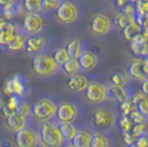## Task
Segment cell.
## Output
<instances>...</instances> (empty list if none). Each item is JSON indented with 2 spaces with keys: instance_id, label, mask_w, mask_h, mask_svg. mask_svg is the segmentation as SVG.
I'll return each instance as SVG.
<instances>
[{
  "instance_id": "ba28073f",
  "label": "cell",
  "mask_w": 148,
  "mask_h": 147,
  "mask_svg": "<svg viewBox=\"0 0 148 147\" xmlns=\"http://www.w3.org/2000/svg\"><path fill=\"white\" fill-rule=\"evenodd\" d=\"M44 19L40 12H29L25 17L22 21L21 30L28 36H36L41 34V32L44 29Z\"/></svg>"
},
{
  "instance_id": "d590c367",
  "label": "cell",
  "mask_w": 148,
  "mask_h": 147,
  "mask_svg": "<svg viewBox=\"0 0 148 147\" xmlns=\"http://www.w3.org/2000/svg\"><path fill=\"white\" fill-rule=\"evenodd\" d=\"M128 116H130V121L134 123V125H135V124H140V123H144L145 121H147V120H148L147 117L144 116V115H143L142 113L137 110V109L133 111V112L130 113Z\"/></svg>"
},
{
  "instance_id": "60d3db41",
  "label": "cell",
  "mask_w": 148,
  "mask_h": 147,
  "mask_svg": "<svg viewBox=\"0 0 148 147\" xmlns=\"http://www.w3.org/2000/svg\"><path fill=\"white\" fill-rule=\"evenodd\" d=\"M146 98H148L143 92L135 93L133 96H130V100H132V102H133V103H134L135 105H137L138 103H139V102H142V101L146 100Z\"/></svg>"
},
{
  "instance_id": "5b68a950",
  "label": "cell",
  "mask_w": 148,
  "mask_h": 147,
  "mask_svg": "<svg viewBox=\"0 0 148 147\" xmlns=\"http://www.w3.org/2000/svg\"><path fill=\"white\" fill-rule=\"evenodd\" d=\"M81 10L76 3L71 0H63L56 10V20L62 25H72L80 18Z\"/></svg>"
},
{
  "instance_id": "3957f363",
  "label": "cell",
  "mask_w": 148,
  "mask_h": 147,
  "mask_svg": "<svg viewBox=\"0 0 148 147\" xmlns=\"http://www.w3.org/2000/svg\"><path fill=\"white\" fill-rule=\"evenodd\" d=\"M117 122V117L113 111L106 107H99L94 110L91 116V124L94 128L99 132H106L112 129Z\"/></svg>"
},
{
  "instance_id": "d4e9b609",
  "label": "cell",
  "mask_w": 148,
  "mask_h": 147,
  "mask_svg": "<svg viewBox=\"0 0 148 147\" xmlns=\"http://www.w3.org/2000/svg\"><path fill=\"white\" fill-rule=\"evenodd\" d=\"M61 70L66 74V75H69V76H72V75H75V74L80 73L81 67H80V64H79L77 59H72V58H70L68 61L65 62L61 67Z\"/></svg>"
},
{
  "instance_id": "c3c4849f",
  "label": "cell",
  "mask_w": 148,
  "mask_h": 147,
  "mask_svg": "<svg viewBox=\"0 0 148 147\" xmlns=\"http://www.w3.org/2000/svg\"><path fill=\"white\" fill-rule=\"evenodd\" d=\"M64 147V146H63ZM65 147H75V146H73V145H72V144H71V143H70V144H69V145H66V146Z\"/></svg>"
},
{
  "instance_id": "ab89813d",
  "label": "cell",
  "mask_w": 148,
  "mask_h": 147,
  "mask_svg": "<svg viewBox=\"0 0 148 147\" xmlns=\"http://www.w3.org/2000/svg\"><path fill=\"white\" fill-rule=\"evenodd\" d=\"M135 145L137 147H148V135H142L137 137Z\"/></svg>"
},
{
  "instance_id": "8d00e7d4",
  "label": "cell",
  "mask_w": 148,
  "mask_h": 147,
  "mask_svg": "<svg viewBox=\"0 0 148 147\" xmlns=\"http://www.w3.org/2000/svg\"><path fill=\"white\" fill-rule=\"evenodd\" d=\"M136 13L138 16H145L148 14V2H144V1H138L136 3Z\"/></svg>"
},
{
  "instance_id": "ee69618b",
  "label": "cell",
  "mask_w": 148,
  "mask_h": 147,
  "mask_svg": "<svg viewBox=\"0 0 148 147\" xmlns=\"http://www.w3.org/2000/svg\"><path fill=\"white\" fill-rule=\"evenodd\" d=\"M140 92H143L148 98V78L146 79V80H144L142 82V85H140Z\"/></svg>"
},
{
  "instance_id": "7c38bea8",
  "label": "cell",
  "mask_w": 148,
  "mask_h": 147,
  "mask_svg": "<svg viewBox=\"0 0 148 147\" xmlns=\"http://www.w3.org/2000/svg\"><path fill=\"white\" fill-rule=\"evenodd\" d=\"M48 45H49V40L42 34L29 36L25 40V50L29 54L37 55L43 53L48 48Z\"/></svg>"
},
{
  "instance_id": "e0dca14e",
  "label": "cell",
  "mask_w": 148,
  "mask_h": 147,
  "mask_svg": "<svg viewBox=\"0 0 148 147\" xmlns=\"http://www.w3.org/2000/svg\"><path fill=\"white\" fill-rule=\"evenodd\" d=\"M128 98H130V93L125 86L112 85L107 89V100H110L114 103L121 104Z\"/></svg>"
},
{
  "instance_id": "44dd1931",
  "label": "cell",
  "mask_w": 148,
  "mask_h": 147,
  "mask_svg": "<svg viewBox=\"0 0 148 147\" xmlns=\"http://www.w3.org/2000/svg\"><path fill=\"white\" fill-rule=\"evenodd\" d=\"M19 32L17 30V27L13 25H8L6 28H3L0 31V43L5 44V45H9L10 43L13 41V39L17 37Z\"/></svg>"
},
{
  "instance_id": "cb8c5ba5",
  "label": "cell",
  "mask_w": 148,
  "mask_h": 147,
  "mask_svg": "<svg viewBox=\"0 0 148 147\" xmlns=\"http://www.w3.org/2000/svg\"><path fill=\"white\" fill-rule=\"evenodd\" d=\"M21 101H22L21 98L16 96V95H11L9 102H7V103H5V104L2 105V112H3L5 116L7 117L9 116V115H11V114H13L17 111L18 106L21 103Z\"/></svg>"
},
{
  "instance_id": "603a6c76",
  "label": "cell",
  "mask_w": 148,
  "mask_h": 147,
  "mask_svg": "<svg viewBox=\"0 0 148 147\" xmlns=\"http://www.w3.org/2000/svg\"><path fill=\"white\" fill-rule=\"evenodd\" d=\"M144 29L142 28V25H139L137 21L130 23V25H127L125 29L123 30L124 38L127 40V41H133L134 39H136L137 37H139L143 33Z\"/></svg>"
},
{
  "instance_id": "8992f818",
  "label": "cell",
  "mask_w": 148,
  "mask_h": 147,
  "mask_svg": "<svg viewBox=\"0 0 148 147\" xmlns=\"http://www.w3.org/2000/svg\"><path fill=\"white\" fill-rule=\"evenodd\" d=\"M107 86L96 81L88 82L86 89L84 90L85 100L90 104L97 105L107 100Z\"/></svg>"
},
{
  "instance_id": "bcb514c9",
  "label": "cell",
  "mask_w": 148,
  "mask_h": 147,
  "mask_svg": "<svg viewBox=\"0 0 148 147\" xmlns=\"http://www.w3.org/2000/svg\"><path fill=\"white\" fill-rule=\"evenodd\" d=\"M144 70L148 78V56H146V59H144Z\"/></svg>"
},
{
  "instance_id": "74e56055",
  "label": "cell",
  "mask_w": 148,
  "mask_h": 147,
  "mask_svg": "<svg viewBox=\"0 0 148 147\" xmlns=\"http://www.w3.org/2000/svg\"><path fill=\"white\" fill-rule=\"evenodd\" d=\"M136 106H137V110L139 111L144 116L148 118V98L144 100L142 102H139Z\"/></svg>"
},
{
  "instance_id": "681fc988",
  "label": "cell",
  "mask_w": 148,
  "mask_h": 147,
  "mask_svg": "<svg viewBox=\"0 0 148 147\" xmlns=\"http://www.w3.org/2000/svg\"><path fill=\"white\" fill-rule=\"evenodd\" d=\"M130 147H137V146H136L135 144H133V145H130Z\"/></svg>"
},
{
  "instance_id": "836d02e7",
  "label": "cell",
  "mask_w": 148,
  "mask_h": 147,
  "mask_svg": "<svg viewBox=\"0 0 148 147\" xmlns=\"http://www.w3.org/2000/svg\"><path fill=\"white\" fill-rule=\"evenodd\" d=\"M119 109H121V111H122V114H123V115L128 116L133 111L137 109V106L132 102L130 96L127 100H125L123 103H121V104H119Z\"/></svg>"
},
{
  "instance_id": "ffe728a7",
  "label": "cell",
  "mask_w": 148,
  "mask_h": 147,
  "mask_svg": "<svg viewBox=\"0 0 148 147\" xmlns=\"http://www.w3.org/2000/svg\"><path fill=\"white\" fill-rule=\"evenodd\" d=\"M92 141V134L86 129H79L76 132L71 144L75 147H90Z\"/></svg>"
},
{
  "instance_id": "f6af8a7d",
  "label": "cell",
  "mask_w": 148,
  "mask_h": 147,
  "mask_svg": "<svg viewBox=\"0 0 148 147\" xmlns=\"http://www.w3.org/2000/svg\"><path fill=\"white\" fill-rule=\"evenodd\" d=\"M114 1H115V3H116V7H117V8H121V9H123L127 3H130L128 0H114Z\"/></svg>"
},
{
  "instance_id": "f5cc1de1",
  "label": "cell",
  "mask_w": 148,
  "mask_h": 147,
  "mask_svg": "<svg viewBox=\"0 0 148 147\" xmlns=\"http://www.w3.org/2000/svg\"><path fill=\"white\" fill-rule=\"evenodd\" d=\"M0 147H1V145H0Z\"/></svg>"
},
{
  "instance_id": "277c9868",
  "label": "cell",
  "mask_w": 148,
  "mask_h": 147,
  "mask_svg": "<svg viewBox=\"0 0 148 147\" xmlns=\"http://www.w3.org/2000/svg\"><path fill=\"white\" fill-rule=\"evenodd\" d=\"M58 105L50 98H41L31 105V114L39 122H48L56 118Z\"/></svg>"
},
{
  "instance_id": "52a82bcc",
  "label": "cell",
  "mask_w": 148,
  "mask_h": 147,
  "mask_svg": "<svg viewBox=\"0 0 148 147\" xmlns=\"http://www.w3.org/2000/svg\"><path fill=\"white\" fill-rule=\"evenodd\" d=\"M113 29V21L104 13L94 14L90 21V31L95 37H105Z\"/></svg>"
},
{
  "instance_id": "7a4b0ae2",
  "label": "cell",
  "mask_w": 148,
  "mask_h": 147,
  "mask_svg": "<svg viewBox=\"0 0 148 147\" xmlns=\"http://www.w3.org/2000/svg\"><path fill=\"white\" fill-rule=\"evenodd\" d=\"M31 67L33 72L38 76L44 78V79L54 76L61 70V67L54 61L53 56L44 54V53L34 55L31 62Z\"/></svg>"
},
{
  "instance_id": "b9f144b4",
  "label": "cell",
  "mask_w": 148,
  "mask_h": 147,
  "mask_svg": "<svg viewBox=\"0 0 148 147\" xmlns=\"http://www.w3.org/2000/svg\"><path fill=\"white\" fill-rule=\"evenodd\" d=\"M123 12L126 14H132V16H136V8L134 3H127L126 6L123 8Z\"/></svg>"
},
{
  "instance_id": "9a60e30c",
  "label": "cell",
  "mask_w": 148,
  "mask_h": 147,
  "mask_svg": "<svg viewBox=\"0 0 148 147\" xmlns=\"http://www.w3.org/2000/svg\"><path fill=\"white\" fill-rule=\"evenodd\" d=\"M29 120H30V116H25L23 114H21L20 112L16 111L13 114L6 117V125L16 133L25 127L30 122Z\"/></svg>"
},
{
  "instance_id": "6da1fadb",
  "label": "cell",
  "mask_w": 148,
  "mask_h": 147,
  "mask_svg": "<svg viewBox=\"0 0 148 147\" xmlns=\"http://www.w3.org/2000/svg\"><path fill=\"white\" fill-rule=\"evenodd\" d=\"M39 144L42 147H63L65 141L59 128V123L52 121L41 122L39 129Z\"/></svg>"
},
{
  "instance_id": "f907efd6",
  "label": "cell",
  "mask_w": 148,
  "mask_h": 147,
  "mask_svg": "<svg viewBox=\"0 0 148 147\" xmlns=\"http://www.w3.org/2000/svg\"><path fill=\"white\" fill-rule=\"evenodd\" d=\"M140 1H144V2H148V0H140Z\"/></svg>"
},
{
  "instance_id": "f546056e",
  "label": "cell",
  "mask_w": 148,
  "mask_h": 147,
  "mask_svg": "<svg viewBox=\"0 0 148 147\" xmlns=\"http://www.w3.org/2000/svg\"><path fill=\"white\" fill-rule=\"evenodd\" d=\"M23 8L28 12H41L42 11V0H21Z\"/></svg>"
},
{
  "instance_id": "ac0fdd59",
  "label": "cell",
  "mask_w": 148,
  "mask_h": 147,
  "mask_svg": "<svg viewBox=\"0 0 148 147\" xmlns=\"http://www.w3.org/2000/svg\"><path fill=\"white\" fill-rule=\"evenodd\" d=\"M130 49L133 51V53L137 55L138 58L148 56V42L143 37V34L134 39L133 41H130Z\"/></svg>"
},
{
  "instance_id": "1f68e13d",
  "label": "cell",
  "mask_w": 148,
  "mask_h": 147,
  "mask_svg": "<svg viewBox=\"0 0 148 147\" xmlns=\"http://www.w3.org/2000/svg\"><path fill=\"white\" fill-rule=\"evenodd\" d=\"M130 133L134 135V137L137 138L142 135H147L148 134V120L145 121L144 123L140 124H135L133 126V128L130 131Z\"/></svg>"
},
{
  "instance_id": "816d5d0a",
  "label": "cell",
  "mask_w": 148,
  "mask_h": 147,
  "mask_svg": "<svg viewBox=\"0 0 148 147\" xmlns=\"http://www.w3.org/2000/svg\"><path fill=\"white\" fill-rule=\"evenodd\" d=\"M111 1H114V0H111Z\"/></svg>"
},
{
  "instance_id": "e575fe53",
  "label": "cell",
  "mask_w": 148,
  "mask_h": 147,
  "mask_svg": "<svg viewBox=\"0 0 148 147\" xmlns=\"http://www.w3.org/2000/svg\"><path fill=\"white\" fill-rule=\"evenodd\" d=\"M118 125H119V128L122 129L123 133H126V132H130L133 126H134V123L130 121V116H126V115H123L121 117L119 122H118Z\"/></svg>"
},
{
  "instance_id": "7402d4cb",
  "label": "cell",
  "mask_w": 148,
  "mask_h": 147,
  "mask_svg": "<svg viewBox=\"0 0 148 147\" xmlns=\"http://www.w3.org/2000/svg\"><path fill=\"white\" fill-rule=\"evenodd\" d=\"M59 128L61 131V134L65 143H71L76 132L79 131V128L73 123H59Z\"/></svg>"
},
{
  "instance_id": "f1b7e54d",
  "label": "cell",
  "mask_w": 148,
  "mask_h": 147,
  "mask_svg": "<svg viewBox=\"0 0 148 147\" xmlns=\"http://www.w3.org/2000/svg\"><path fill=\"white\" fill-rule=\"evenodd\" d=\"M128 75L124 72H114L111 75V83L112 85L115 86H126L128 83Z\"/></svg>"
},
{
  "instance_id": "d6a6232c",
  "label": "cell",
  "mask_w": 148,
  "mask_h": 147,
  "mask_svg": "<svg viewBox=\"0 0 148 147\" xmlns=\"http://www.w3.org/2000/svg\"><path fill=\"white\" fill-rule=\"evenodd\" d=\"M62 2L63 0H42V11L44 12L56 11Z\"/></svg>"
},
{
  "instance_id": "7dc6e473",
  "label": "cell",
  "mask_w": 148,
  "mask_h": 147,
  "mask_svg": "<svg viewBox=\"0 0 148 147\" xmlns=\"http://www.w3.org/2000/svg\"><path fill=\"white\" fill-rule=\"evenodd\" d=\"M130 3H137L138 1H140V0H128Z\"/></svg>"
},
{
  "instance_id": "5bb4252c",
  "label": "cell",
  "mask_w": 148,
  "mask_h": 147,
  "mask_svg": "<svg viewBox=\"0 0 148 147\" xmlns=\"http://www.w3.org/2000/svg\"><path fill=\"white\" fill-rule=\"evenodd\" d=\"M77 61L80 64L81 71L83 72H88L95 69L99 64V58L94 52L90 50H83L80 56L77 58Z\"/></svg>"
},
{
  "instance_id": "4fadbf2b",
  "label": "cell",
  "mask_w": 148,
  "mask_h": 147,
  "mask_svg": "<svg viewBox=\"0 0 148 147\" xmlns=\"http://www.w3.org/2000/svg\"><path fill=\"white\" fill-rule=\"evenodd\" d=\"M126 74L128 75V78H132V79L137 81H140V82L146 80L147 75H146L145 70H144V59L143 58L133 59L130 62V64L127 65V72H126Z\"/></svg>"
},
{
  "instance_id": "d6986e66",
  "label": "cell",
  "mask_w": 148,
  "mask_h": 147,
  "mask_svg": "<svg viewBox=\"0 0 148 147\" xmlns=\"http://www.w3.org/2000/svg\"><path fill=\"white\" fill-rule=\"evenodd\" d=\"M65 50L69 53L70 58L72 59H77L80 54L83 51V42H82V39L79 37H75L70 39L66 44H65Z\"/></svg>"
},
{
  "instance_id": "83f0119b",
  "label": "cell",
  "mask_w": 148,
  "mask_h": 147,
  "mask_svg": "<svg viewBox=\"0 0 148 147\" xmlns=\"http://www.w3.org/2000/svg\"><path fill=\"white\" fill-rule=\"evenodd\" d=\"M136 21V16H132V14H126V13H121L115 18V25L118 29L124 30L127 25Z\"/></svg>"
},
{
  "instance_id": "f35d334b",
  "label": "cell",
  "mask_w": 148,
  "mask_h": 147,
  "mask_svg": "<svg viewBox=\"0 0 148 147\" xmlns=\"http://www.w3.org/2000/svg\"><path fill=\"white\" fill-rule=\"evenodd\" d=\"M123 137H124V142L127 146H130L133 144H135V142L137 138L134 137V135L132 134L130 132H126V133H123Z\"/></svg>"
},
{
  "instance_id": "7bdbcfd3",
  "label": "cell",
  "mask_w": 148,
  "mask_h": 147,
  "mask_svg": "<svg viewBox=\"0 0 148 147\" xmlns=\"http://www.w3.org/2000/svg\"><path fill=\"white\" fill-rule=\"evenodd\" d=\"M21 0H0V6H3V7L13 6V5L18 3Z\"/></svg>"
},
{
  "instance_id": "4dcf8cb0",
  "label": "cell",
  "mask_w": 148,
  "mask_h": 147,
  "mask_svg": "<svg viewBox=\"0 0 148 147\" xmlns=\"http://www.w3.org/2000/svg\"><path fill=\"white\" fill-rule=\"evenodd\" d=\"M53 59H54V61H56L60 67H62V65L70 59V55H69V53L66 52L65 48H59V49H56V51L54 52Z\"/></svg>"
},
{
  "instance_id": "484cf974",
  "label": "cell",
  "mask_w": 148,
  "mask_h": 147,
  "mask_svg": "<svg viewBox=\"0 0 148 147\" xmlns=\"http://www.w3.org/2000/svg\"><path fill=\"white\" fill-rule=\"evenodd\" d=\"M90 147H110V141L102 132L96 131L92 134V141Z\"/></svg>"
},
{
  "instance_id": "9c48e42d",
  "label": "cell",
  "mask_w": 148,
  "mask_h": 147,
  "mask_svg": "<svg viewBox=\"0 0 148 147\" xmlns=\"http://www.w3.org/2000/svg\"><path fill=\"white\" fill-rule=\"evenodd\" d=\"M14 142L18 147H37L39 145L38 131L28 124L25 127L16 132Z\"/></svg>"
},
{
  "instance_id": "2e32d148",
  "label": "cell",
  "mask_w": 148,
  "mask_h": 147,
  "mask_svg": "<svg viewBox=\"0 0 148 147\" xmlns=\"http://www.w3.org/2000/svg\"><path fill=\"white\" fill-rule=\"evenodd\" d=\"M87 84H88V80L83 74L80 73L69 76L68 81H66V87L71 92H84Z\"/></svg>"
},
{
  "instance_id": "4316f807",
  "label": "cell",
  "mask_w": 148,
  "mask_h": 147,
  "mask_svg": "<svg viewBox=\"0 0 148 147\" xmlns=\"http://www.w3.org/2000/svg\"><path fill=\"white\" fill-rule=\"evenodd\" d=\"M28 37H29V36L21 30L18 34H17V37L13 39L12 42L8 45V48L11 50V51H19V50H21V49H25V40H27Z\"/></svg>"
},
{
  "instance_id": "8fae6325",
  "label": "cell",
  "mask_w": 148,
  "mask_h": 147,
  "mask_svg": "<svg viewBox=\"0 0 148 147\" xmlns=\"http://www.w3.org/2000/svg\"><path fill=\"white\" fill-rule=\"evenodd\" d=\"M6 92L9 93L10 95H16L22 98L23 96L28 95L27 93L29 92L28 81L25 78H22V75H14L7 81Z\"/></svg>"
},
{
  "instance_id": "30bf717a",
  "label": "cell",
  "mask_w": 148,
  "mask_h": 147,
  "mask_svg": "<svg viewBox=\"0 0 148 147\" xmlns=\"http://www.w3.org/2000/svg\"><path fill=\"white\" fill-rule=\"evenodd\" d=\"M79 115L77 106L72 102H61L56 109V118L58 123H73Z\"/></svg>"
}]
</instances>
